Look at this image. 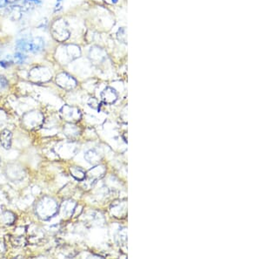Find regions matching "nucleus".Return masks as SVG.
Returning a JSON list of instances; mask_svg holds the SVG:
<instances>
[{
  "label": "nucleus",
  "instance_id": "6",
  "mask_svg": "<svg viewBox=\"0 0 261 259\" xmlns=\"http://www.w3.org/2000/svg\"><path fill=\"white\" fill-rule=\"evenodd\" d=\"M29 78L35 82H46L51 78V73L45 67H35L31 69Z\"/></svg>",
  "mask_w": 261,
  "mask_h": 259
},
{
  "label": "nucleus",
  "instance_id": "5",
  "mask_svg": "<svg viewBox=\"0 0 261 259\" xmlns=\"http://www.w3.org/2000/svg\"><path fill=\"white\" fill-rule=\"evenodd\" d=\"M57 84L65 90H72L77 86V80L67 73H60L56 78Z\"/></svg>",
  "mask_w": 261,
  "mask_h": 259
},
{
  "label": "nucleus",
  "instance_id": "18",
  "mask_svg": "<svg viewBox=\"0 0 261 259\" xmlns=\"http://www.w3.org/2000/svg\"><path fill=\"white\" fill-rule=\"evenodd\" d=\"M14 59L17 63L18 64H24L25 60H27V56L25 55L23 52H17L14 54Z\"/></svg>",
  "mask_w": 261,
  "mask_h": 259
},
{
  "label": "nucleus",
  "instance_id": "21",
  "mask_svg": "<svg viewBox=\"0 0 261 259\" xmlns=\"http://www.w3.org/2000/svg\"><path fill=\"white\" fill-rule=\"evenodd\" d=\"M12 64V61H8V60H0V66L3 67V68H8Z\"/></svg>",
  "mask_w": 261,
  "mask_h": 259
},
{
  "label": "nucleus",
  "instance_id": "20",
  "mask_svg": "<svg viewBox=\"0 0 261 259\" xmlns=\"http://www.w3.org/2000/svg\"><path fill=\"white\" fill-rule=\"evenodd\" d=\"M88 105L91 107H92L93 109H98V107H99V103L98 101V100H96L95 98H92L90 99L89 102H88Z\"/></svg>",
  "mask_w": 261,
  "mask_h": 259
},
{
  "label": "nucleus",
  "instance_id": "12",
  "mask_svg": "<svg viewBox=\"0 0 261 259\" xmlns=\"http://www.w3.org/2000/svg\"><path fill=\"white\" fill-rule=\"evenodd\" d=\"M85 159L92 165L98 164L99 162V161L101 160V156L99 154V153L97 152L96 150L91 149L89 151L85 153Z\"/></svg>",
  "mask_w": 261,
  "mask_h": 259
},
{
  "label": "nucleus",
  "instance_id": "14",
  "mask_svg": "<svg viewBox=\"0 0 261 259\" xmlns=\"http://www.w3.org/2000/svg\"><path fill=\"white\" fill-rule=\"evenodd\" d=\"M1 221L4 224H12L16 220V216L11 211H5L0 215Z\"/></svg>",
  "mask_w": 261,
  "mask_h": 259
},
{
  "label": "nucleus",
  "instance_id": "4",
  "mask_svg": "<svg viewBox=\"0 0 261 259\" xmlns=\"http://www.w3.org/2000/svg\"><path fill=\"white\" fill-rule=\"evenodd\" d=\"M24 124L25 127L29 128H36L38 127H40L44 122V115L37 111H33L31 113H26L24 116L23 119Z\"/></svg>",
  "mask_w": 261,
  "mask_h": 259
},
{
  "label": "nucleus",
  "instance_id": "22",
  "mask_svg": "<svg viewBox=\"0 0 261 259\" xmlns=\"http://www.w3.org/2000/svg\"><path fill=\"white\" fill-rule=\"evenodd\" d=\"M25 2H28V3H34L36 4H42V1L41 0H25Z\"/></svg>",
  "mask_w": 261,
  "mask_h": 259
},
{
  "label": "nucleus",
  "instance_id": "1",
  "mask_svg": "<svg viewBox=\"0 0 261 259\" xmlns=\"http://www.w3.org/2000/svg\"><path fill=\"white\" fill-rule=\"evenodd\" d=\"M35 210L39 218L42 220H48L58 213L59 205L53 198L45 196L37 203Z\"/></svg>",
  "mask_w": 261,
  "mask_h": 259
},
{
  "label": "nucleus",
  "instance_id": "10",
  "mask_svg": "<svg viewBox=\"0 0 261 259\" xmlns=\"http://www.w3.org/2000/svg\"><path fill=\"white\" fill-rule=\"evenodd\" d=\"M75 207H76L75 202L71 200L65 201L62 203L60 207V212L64 216H67V217L71 216L75 210Z\"/></svg>",
  "mask_w": 261,
  "mask_h": 259
},
{
  "label": "nucleus",
  "instance_id": "13",
  "mask_svg": "<svg viewBox=\"0 0 261 259\" xmlns=\"http://www.w3.org/2000/svg\"><path fill=\"white\" fill-rule=\"evenodd\" d=\"M126 203L121 202L119 204H116L111 207V214L114 215L116 217H124L126 215Z\"/></svg>",
  "mask_w": 261,
  "mask_h": 259
},
{
  "label": "nucleus",
  "instance_id": "24",
  "mask_svg": "<svg viewBox=\"0 0 261 259\" xmlns=\"http://www.w3.org/2000/svg\"><path fill=\"white\" fill-rule=\"evenodd\" d=\"M3 250H4V246L2 245V244L0 243V253H2L3 252Z\"/></svg>",
  "mask_w": 261,
  "mask_h": 259
},
{
  "label": "nucleus",
  "instance_id": "9",
  "mask_svg": "<svg viewBox=\"0 0 261 259\" xmlns=\"http://www.w3.org/2000/svg\"><path fill=\"white\" fill-rule=\"evenodd\" d=\"M12 134L10 130L4 129L0 134V143L5 149H10L12 147Z\"/></svg>",
  "mask_w": 261,
  "mask_h": 259
},
{
  "label": "nucleus",
  "instance_id": "2",
  "mask_svg": "<svg viewBox=\"0 0 261 259\" xmlns=\"http://www.w3.org/2000/svg\"><path fill=\"white\" fill-rule=\"evenodd\" d=\"M17 47L25 52H31V53H39L41 52L45 48V40L40 37L31 38V39H17L16 42Z\"/></svg>",
  "mask_w": 261,
  "mask_h": 259
},
{
  "label": "nucleus",
  "instance_id": "19",
  "mask_svg": "<svg viewBox=\"0 0 261 259\" xmlns=\"http://www.w3.org/2000/svg\"><path fill=\"white\" fill-rule=\"evenodd\" d=\"M9 86V81L7 80V79L5 77L0 75V90L6 88Z\"/></svg>",
  "mask_w": 261,
  "mask_h": 259
},
{
  "label": "nucleus",
  "instance_id": "25",
  "mask_svg": "<svg viewBox=\"0 0 261 259\" xmlns=\"http://www.w3.org/2000/svg\"><path fill=\"white\" fill-rule=\"evenodd\" d=\"M111 2H112L113 4H117V3L119 2V0H111Z\"/></svg>",
  "mask_w": 261,
  "mask_h": 259
},
{
  "label": "nucleus",
  "instance_id": "17",
  "mask_svg": "<svg viewBox=\"0 0 261 259\" xmlns=\"http://www.w3.org/2000/svg\"><path fill=\"white\" fill-rule=\"evenodd\" d=\"M117 36H118V39H119V41H121V42H123L124 44H126L127 42V36H126V30H125V28H120L119 31H118V33H117Z\"/></svg>",
  "mask_w": 261,
  "mask_h": 259
},
{
  "label": "nucleus",
  "instance_id": "8",
  "mask_svg": "<svg viewBox=\"0 0 261 259\" xmlns=\"http://www.w3.org/2000/svg\"><path fill=\"white\" fill-rule=\"evenodd\" d=\"M101 99L104 103L111 105V104H113L117 100L118 94L112 87H107L101 92Z\"/></svg>",
  "mask_w": 261,
  "mask_h": 259
},
{
  "label": "nucleus",
  "instance_id": "7",
  "mask_svg": "<svg viewBox=\"0 0 261 259\" xmlns=\"http://www.w3.org/2000/svg\"><path fill=\"white\" fill-rule=\"evenodd\" d=\"M61 114L64 120L69 122H76L81 118V113L77 107H71L68 105L62 107Z\"/></svg>",
  "mask_w": 261,
  "mask_h": 259
},
{
  "label": "nucleus",
  "instance_id": "26",
  "mask_svg": "<svg viewBox=\"0 0 261 259\" xmlns=\"http://www.w3.org/2000/svg\"><path fill=\"white\" fill-rule=\"evenodd\" d=\"M62 0H57V3H60Z\"/></svg>",
  "mask_w": 261,
  "mask_h": 259
},
{
  "label": "nucleus",
  "instance_id": "3",
  "mask_svg": "<svg viewBox=\"0 0 261 259\" xmlns=\"http://www.w3.org/2000/svg\"><path fill=\"white\" fill-rule=\"evenodd\" d=\"M51 32L54 39L60 42L65 41L70 37V32L67 29L66 23L64 22V20H61V19L57 20L52 25Z\"/></svg>",
  "mask_w": 261,
  "mask_h": 259
},
{
  "label": "nucleus",
  "instance_id": "23",
  "mask_svg": "<svg viewBox=\"0 0 261 259\" xmlns=\"http://www.w3.org/2000/svg\"><path fill=\"white\" fill-rule=\"evenodd\" d=\"M18 1H20V0H4V3L6 4H14L16 2H18Z\"/></svg>",
  "mask_w": 261,
  "mask_h": 259
},
{
  "label": "nucleus",
  "instance_id": "11",
  "mask_svg": "<svg viewBox=\"0 0 261 259\" xmlns=\"http://www.w3.org/2000/svg\"><path fill=\"white\" fill-rule=\"evenodd\" d=\"M105 173H106V168L102 165H98L94 168H91L87 175L91 179L98 180V179L102 178L104 176Z\"/></svg>",
  "mask_w": 261,
  "mask_h": 259
},
{
  "label": "nucleus",
  "instance_id": "16",
  "mask_svg": "<svg viewBox=\"0 0 261 259\" xmlns=\"http://www.w3.org/2000/svg\"><path fill=\"white\" fill-rule=\"evenodd\" d=\"M64 134L68 136V137H74V136H77L78 135V129L77 127H76L74 125H67L64 129Z\"/></svg>",
  "mask_w": 261,
  "mask_h": 259
},
{
  "label": "nucleus",
  "instance_id": "15",
  "mask_svg": "<svg viewBox=\"0 0 261 259\" xmlns=\"http://www.w3.org/2000/svg\"><path fill=\"white\" fill-rule=\"evenodd\" d=\"M72 175L77 180V181H83L85 178V173L81 169L77 167H72L70 168Z\"/></svg>",
  "mask_w": 261,
  "mask_h": 259
}]
</instances>
